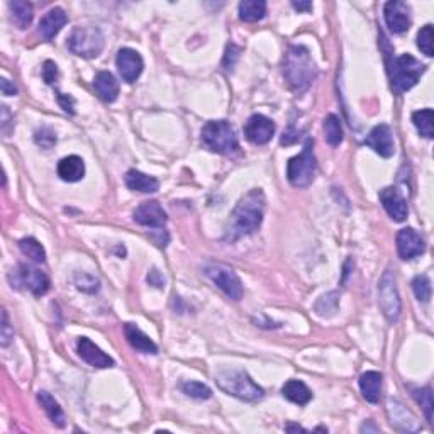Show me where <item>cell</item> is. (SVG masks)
Listing matches in <instances>:
<instances>
[{
    "mask_svg": "<svg viewBox=\"0 0 434 434\" xmlns=\"http://www.w3.org/2000/svg\"><path fill=\"white\" fill-rule=\"evenodd\" d=\"M265 193L262 188H253V190L244 193L230 216L224 239L234 243L244 236H250L258 231L263 223V216H265Z\"/></svg>",
    "mask_w": 434,
    "mask_h": 434,
    "instance_id": "obj_1",
    "label": "cell"
},
{
    "mask_svg": "<svg viewBox=\"0 0 434 434\" xmlns=\"http://www.w3.org/2000/svg\"><path fill=\"white\" fill-rule=\"evenodd\" d=\"M283 77L294 92H306L313 85L317 68L306 46H290L283 58Z\"/></svg>",
    "mask_w": 434,
    "mask_h": 434,
    "instance_id": "obj_2",
    "label": "cell"
},
{
    "mask_svg": "<svg viewBox=\"0 0 434 434\" xmlns=\"http://www.w3.org/2000/svg\"><path fill=\"white\" fill-rule=\"evenodd\" d=\"M216 384L223 392L246 402H258L265 397V390L244 370H220L216 373Z\"/></svg>",
    "mask_w": 434,
    "mask_h": 434,
    "instance_id": "obj_3",
    "label": "cell"
},
{
    "mask_svg": "<svg viewBox=\"0 0 434 434\" xmlns=\"http://www.w3.org/2000/svg\"><path fill=\"white\" fill-rule=\"evenodd\" d=\"M202 144L209 151L224 156H236L241 153L234 128L227 121H209L202 128Z\"/></svg>",
    "mask_w": 434,
    "mask_h": 434,
    "instance_id": "obj_4",
    "label": "cell"
},
{
    "mask_svg": "<svg viewBox=\"0 0 434 434\" xmlns=\"http://www.w3.org/2000/svg\"><path fill=\"white\" fill-rule=\"evenodd\" d=\"M317 161L314 155V141L307 137L301 155L290 158L287 163V179L295 188H307L315 179Z\"/></svg>",
    "mask_w": 434,
    "mask_h": 434,
    "instance_id": "obj_5",
    "label": "cell"
},
{
    "mask_svg": "<svg viewBox=\"0 0 434 434\" xmlns=\"http://www.w3.org/2000/svg\"><path fill=\"white\" fill-rule=\"evenodd\" d=\"M66 46H68V50L72 51L75 57L92 60V58H97L102 53V50H104V34L96 26L75 27L73 33L70 34Z\"/></svg>",
    "mask_w": 434,
    "mask_h": 434,
    "instance_id": "obj_6",
    "label": "cell"
},
{
    "mask_svg": "<svg viewBox=\"0 0 434 434\" xmlns=\"http://www.w3.org/2000/svg\"><path fill=\"white\" fill-rule=\"evenodd\" d=\"M426 66L412 54L405 53L394 60L392 68H390V78H392V87L397 93L407 92L414 85L419 82L421 75L424 73Z\"/></svg>",
    "mask_w": 434,
    "mask_h": 434,
    "instance_id": "obj_7",
    "label": "cell"
},
{
    "mask_svg": "<svg viewBox=\"0 0 434 434\" xmlns=\"http://www.w3.org/2000/svg\"><path fill=\"white\" fill-rule=\"evenodd\" d=\"M9 280L15 289H26L36 297H41L50 290L48 275L39 268L26 265V263H19L17 268L10 271Z\"/></svg>",
    "mask_w": 434,
    "mask_h": 434,
    "instance_id": "obj_8",
    "label": "cell"
},
{
    "mask_svg": "<svg viewBox=\"0 0 434 434\" xmlns=\"http://www.w3.org/2000/svg\"><path fill=\"white\" fill-rule=\"evenodd\" d=\"M204 274L232 301H239L243 297V283L231 267L224 263H207L204 267Z\"/></svg>",
    "mask_w": 434,
    "mask_h": 434,
    "instance_id": "obj_9",
    "label": "cell"
},
{
    "mask_svg": "<svg viewBox=\"0 0 434 434\" xmlns=\"http://www.w3.org/2000/svg\"><path fill=\"white\" fill-rule=\"evenodd\" d=\"M378 306L389 322H397L402 313V302L396 285V275L392 270H385L378 282Z\"/></svg>",
    "mask_w": 434,
    "mask_h": 434,
    "instance_id": "obj_10",
    "label": "cell"
},
{
    "mask_svg": "<svg viewBox=\"0 0 434 434\" xmlns=\"http://www.w3.org/2000/svg\"><path fill=\"white\" fill-rule=\"evenodd\" d=\"M275 134V122L268 119L263 114H253L244 124V136L253 144H267L270 143Z\"/></svg>",
    "mask_w": 434,
    "mask_h": 434,
    "instance_id": "obj_11",
    "label": "cell"
},
{
    "mask_svg": "<svg viewBox=\"0 0 434 434\" xmlns=\"http://www.w3.org/2000/svg\"><path fill=\"white\" fill-rule=\"evenodd\" d=\"M384 15L387 27L392 31L394 34H402L409 31L412 19H410V7L405 2L401 0H390L385 3Z\"/></svg>",
    "mask_w": 434,
    "mask_h": 434,
    "instance_id": "obj_12",
    "label": "cell"
},
{
    "mask_svg": "<svg viewBox=\"0 0 434 434\" xmlns=\"http://www.w3.org/2000/svg\"><path fill=\"white\" fill-rule=\"evenodd\" d=\"M117 70H119L122 80L128 82V84H134L137 78L141 77L144 68V63L141 54L136 50L131 48H122L119 50L116 58Z\"/></svg>",
    "mask_w": 434,
    "mask_h": 434,
    "instance_id": "obj_13",
    "label": "cell"
},
{
    "mask_svg": "<svg viewBox=\"0 0 434 434\" xmlns=\"http://www.w3.org/2000/svg\"><path fill=\"white\" fill-rule=\"evenodd\" d=\"M397 251L402 260H412L426 251L424 238L412 227H404L397 234Z\"/></svg>",
    "mask_w": 434,
    "mask_h": 434,
    "instance_id": "obj_14",
    "label": "cell"
},
{
    "mask_svg": "<svg viewBox=\"0 0 434 434\" xmlns=\"http://www.w3.org/2000/svg\"><path fill=\"white\" fill-rule=\"evenodd\" d=\"M134 220L141 226L151 227V230H165V224H167L168 217L167 212L163 211L160 204L156 200H151V202H144L141 204L140 207H136L134 211Z\"/></svg>",
    "mask_w": 434,
    "mask_h": 434,
    "instance_id": "obj_15",
    "label": "cell"
},
{
    "mask_svg": "<svg viewBox=\"0 0 434 434\" xmlns=\"http://www.w3.org/2000/svg\"><path fill=\"white\" fill-rule=\"evenodd\" d=\"M365 146L372 148L377 155L382 158H390L396 151V146H394V137H392V129L387 124H378L370 131L368 136L365 140Z\"/></svg>",
    "mask_w": 434,
    "mask_h": 434,
    "instance_id": "obj_16",
    "label": "cell"
},
{
    "mask_svg": "<svg viewBox=\"0 0 434 434\" xmlns=\"http://www.w3.org/2000/svg\"><path fill=\"white\" fill-rule=\"evenodd\" d=\"M380 202L384 205L385 212L392 217L396 223H404L407 219L409 209L404 195L397 187H387L380 192Z\"/></svg>",
    "mask_w": 434,
    "mask_h": 434,
    "instance_id": "obj_17",
    "label": "cell"
},
{
    "mask_svg": "<svg viewBox=\"0 0 434 434\" xmlns=\"http://www.w3.org/2000/svg\"><path fill=\"white\" fill-rule=\"evenodd\" d=\"M387 412H389L390 424H392L396 429H398V431L414 433L421 429L419 422L416 421L414 414L407 410V407H404L401 402L389 401V404H387Z\"/></svg>",
    "mask_w": 434,
    "mask_h": 434,
    "instance_id": "obj_18",
    "label": "cell"
},
{
    "mask_svg": "<svg viewBox=\"0 0 434 434\" xmlns=\"http://www.w3.org/2000/svg\"><path fill=\"white\" fill-rule=\"evenodd\" d=\"M77 351L82 360L89 363L90 366H96V368H110V366H114L112 358L98 348L96 343L90 341L89 338L78 339Z\"/></svg>",
    "mask_w": 434,
    "mask_h": 434,
    "instance_id": "obj_19",
    "label": "cell"
},
{
    "mask_svg": "<svg viewBox=\"0 0 434 434\" xmlns=\"http://www.w3.org/2000/svg\"><path fill=\"white\" fill-rule=\"evenodd\" d=\"M66 22H68V17H66L65 10L60 9V7H54L41 17L39 21V34L46 39V41H51L54 39V36H58V33L65 27Z\"/></svg>",
    "mask_w": 434,
    "mask_h": 434,
    "instance_id": "obj_20",
    "label": "cell"
},
{
    "mask_svg": "<svg viewBox=\"0 0 434 434\" xmlns=\"http://www.w3.org/2000/svg\"><path fill=\"white\" fill-rule=\"evenodd\" d=\"M124 336L128 339L129 346H131L133 350H136L137 353L143 354L158 353V346L155 345V341H153L149 336H146L143 331H141L136 324H133V322L124 324Z\"/></svg>",
    "mask_w": 434,
    "mask_h": 434,
    "instance_id": "obj_21",
    "label": "cell"
},
{
    "mask_svg": "<svg viewBox=\"0 0 434 434\" xmlns=\"http://www.w3.org/2000/svg\"><path fill=\"white\" fill-rule=\"evenodd\" d=\"M93 89H96L98 98L107 104L116 102L117 96H119V82L110 72H98L93 78Z\"/></svg>",
    "mask_w": 434,
    "mask_h": 434,
    "instance_id": "obj_22",
    "label": "cell"
},
{
    "mask_svg": "<svg viewBox=\"0 0 434 434\" xmlns=\"http://www.w3.org/2000/svg\"><path fill=\"white\" fill-rule=\"evenodd\" d=\"M58 177L63 181H68V184H75V181H80L85 177V163L80 156L72 155L60 160L58 163Z\"/></svg>",
    "mask_w": 434,
    "mask_h": 434,
    "instance_id": "obj_23",
    "label": "cell"
},
{
    "mask_svg": "<svg viewBox=\"0 0 434 434\" xmlns=\"http://www.w3.org/2000/svg\"><path fill=\"white\" fill-rule=\"evenodd\" d=\"M124 180L129 190L133 192L155 193L158 188H160V181H158L155 177H149L143 172H137V170H129V172L126 173Z\"/></svg>",
    "mask_w": 434,
    "mask_h": 434,
    "instance_id": "obj_24",
    "label": "cell"
},
{
    "mask_svg": "<svg viewBox=\"0 0 434 434\" xmlns=\"http://www.w3.org/2000/svg\"><path fill=\"white\" fill-rule=\"evenodd\" d=\"M382 377L380 372H365L360 377V390L363 394V398L370 404H377L380 401L382 394Z\"/></svg>",
    "mask_w": 434,
    "mask_h": 434,
    "instance_id": "obj_25",
    "label": "cell"
},
{
    "mask_svg": "<svg viewBox=\"0 0 434 434\" xmlns=\"http://www.w3.org/2000/svg\"><path fill=\"white\" fill-rule=\"evenodd\" d=\"M282 396L297 405H307L313 401V392L301 380H289L282 387Z\"/></svg>",
    "mask_w": 434,
    "mask_h": 434,
    "instance_id": "obj_26",
    "label": "cell"
},
{
    "mask_svg": "<svg viewBox=\"0 0 434 434\" xmlns=\"http://www.w3.org/2000/svg\"><path fill=\"white\" fill-rule=\"evenodd\" d=\"M38 401L39 404H41V407L45 409V412L48 414V417L51 419V422H53L57 428H65L66 426V417H65V412H63V409L60 407V404H58L57 401H54V397L51 396V394L48 392H39L38 394Z\"/></svg>",
    "mask_w": 434,
    "mask_h": 434,
    "instance_id": "obj_27",
    "label": "cell"
},
{
    "mask_svg": "<svg viewBox=\"0 0 434 434\" xmlns=\"http://www.w3.org/2000/svg\"><path fill=\"white\" fill-rule=\"evenodd\" d=\"M238 10L239 19L244 22L262 21L267 14V2H263V0H243Z\"/></svg>",
    "mask_w": 434,
    "mask_h": 434,
    "instance_id": "obj_28",
    "label": "cell"
},
{
    "mask_svg": "<svg viewBox=\"0 0 434 434\" xmlns=\"http://www.w3.org/2000/svg\"><path fill=\"white\" fill-rule=\"evenodd\" d=\"M412 122L416 129L426 140H431L434 136V112L433 109H421L412 114Z\"/></svg>",
    "mask_w": 434,
    "mask_h": 434,
    "instance_id": "obj_29",
    "label": "cell"
},
{
    "mask_svg": "<svg viewBox=\"0 0 434 434\" xmlns=\"http://www.w3.org/2000/svg\"><path fill=\"white\" fill-rule=\"evenodd\" d=\"M10 10H13V21L19 29H26L33 22V6L24 0H14L10 2Z\"/></svg>",
    "mask_w": 434,
    "mask_h": 434,
    "instance_id": "obj_30",
    "label": "cell"
},
{
    "mask_svg": "<svg viewBox=\"0 0 434 434\" xmlns=\"http://www.w3.org/2000/svg\"><path fill=\"white\" fill-rule=\"evenodd\" d=\"M19 250H21L22 255L27 256V258L33 260L34 263L46 262V251L38 239H34V238L21 239V241H19Z\"/></svg>",
    "mask_w": 434,
    "mask_h": 434,
    "instance_id": "obj_31",
    "label": "cell"
},
{
    "mask_svg": "<svg viewBox=\"0 0 434 434\" xmlns=\"http://www.w3.org/2000/svg\"><path fill=\"white\" fill-rule=\"evenodd\" d=\"M324 134L326 141L331 146H339L343 143V126L338 116L329 114L324 119Z\"/></svg>",
    "mask_w": 434,
    "mask_h": 434,
    "instance_id": "obj_32",
    "label": "cell"
},
{
    "mask_svg": "<svg viewBox=\"0 0 434 434\" xmlns=\"http://www.w3.org/2000/svg\"><path fill=\"white\" fill-rule=\"evenodd\" d=\"M338 307H339L338 292H329V294L322 295V297L319 299L314 309L321 317H329V315H334L338 313Z\"/></svg>",
    "mask_w": 434,
    "mask_h": 434,
    "instance_id": "obj_33",
    "label": "cell"
},
{
    "mask_svg": "<svg viewBox=\"0 0 434 434\" xmlns=\"http://www.w3.org/2000/svg\"><path fill=\"white\" fill-rule=\"evenodd\" d=\"M412 397L416 398L417 404H419L422 410H424L426 419L433 424V410H434L433 390L429 389V387H424V389H416V390H412Z\"/></svg>",
    "mask_w": 434,
    "mask_h": 434,
    "instance_id": "obj_34",
    "label": "cell"
},
{
    "mask_svg": "<svg viewBox=\"0 0 434 434\" xmlns=\"http://www.w3.org/2000/svg\"><path fill=\"white\" fill-rule=\"evenodd\" d=\"M181 390H184L185 396L197 398V401H207V398L212 397V390L207 385L200 384V382H184Z\"/></svg>",
    "mask_w": 434,
    "mask_h": 434,
    "instance_id": "obj_35",
    "label": "cell"
},
{
    "mask_svg": "<svg viewBox=\"0 0 434 434\" xmlns=\"http://www.w3.org/2000/svg\"><path fill=\"white\" fill-rule=\"evenodd\" d=\"M412 290L419 302H429V299H431V282L426 275H417L412 280Z\"/></svg>",
    "mask_w": 434,
    "mask_h": 434,
    "instance_id": "obj_36",
    "label": "cell"
},
{
    "mask_svg": "<svg viewBox=\"0 0 434 434\" xmlns=\"http://www.w3.org/2000/svg\"><path fill=\"white\" fill-rule=\"evenodd\" d=\"M417 48H419L428 58L434 57V50H433V26L431 24H426L419 31V33H417Z\"/></svg>",
    "mask_w": 434,
    "mask_h": 434,
    "instance_id": "obj_37",
    "label": "cell"
},
{
    "mask_svg": "<svg viewBox=\"0 0 434 434\" xmlns=\"http://www.w3.org/2000/svg\"><path fill=\"white\" fill-rule=\"evenodd\" d=\"M75 285H77L78 290L87 292V294H96L98 287H100V282L93 275L82 271V274L75 275Z\"/></svg>",
    "mask_w": 434,
    "mask_h": 434,
    "instance_id": "obj_38",
    "label": "cell"
},
{
    "mask_svg": "<svg viewBox=\"0 0 434 434\" xmlns=\"http://www.w3.org/2000/svg\"><path fill=\"white\" fill-rule=\"evenodd\" d=\"M34 143H36L39 148L43 149H50L57 144V133L53 131L51 128H41L34 133Z\"/></svg>",
    "mask_w": 434,
    "mask_h": 434,
    "instance_id": "obj_39",
    "label": "cell"
},
{
    "mask_svg": "<svg viewBox=\"0 0 434 434\" xmlns=\"http://www.w3.org/2000/svg\"><path fill=\"white\" fill-rule=\"evenodd\" d=\"M58 75L60 73H58L57 63L51 60L45 61V65H43V80H45L48 85H53V84H57Z\"/></svg>",
    "mask_w": 434,
    "mask_h": 434,
    "instance_id": "obj_40",
    "label": "cell"
},
{
    "mask_svg": "<svg viewBox=\"0 0 434 434\" xmlns=\"http://www.w3.org/2000/svg\"><path fill=\"white\" fill-rule=\"evenodd\" d=\"M13 338H14V331L9 324V315H7V310H2V326H0V339H2V346L9 345Z\"/></svg>",
    "mask_w": 434,
    "mask_h": 434,
    "instance_id": "obj_41",
    "label": "cell"
},
{
    "mask_svg": "<svg viewBox=\"0 0 434 434\" xmlns=\"http://www.w3.org/2000/svg\"><path fill=\"white\" fill-rule=\"evenodd\" d=\"M239 53H241V50L238 48L236 45H227L226 48V54H224V61H223V66L226 70H232V66H234L236 60L239 58Z\"/></svg>",
    "mask_w": 434,
    "mask_h": 434,
    "instance_id": "obj_42",
    "label": "cell"
},
{
    "mask_svg": "<svg viewBox=\"0 0 434 434\" xmlns=\"http://www.w3.org/2000/svg\"><path fill=\"white\" fill-rule=\"evenodd\" d=\"M57 98H58V104L61 105V109L65 110V112L68 114H75V98L72 96H66V93H61L58 92L57 93Z\"/></svg>",
    "mask_w": 434,
    "mask_h": 434,
    "instance_id": "obj_43",
    "label": "cell"
},
{
    "mask_svg": "<svg viewBox=\"0 0 434 434\" xmlns=\"http://www.w3.org/2000/svg\"><path fill=\"white\" fill-rule=\"evenodd\" d=\"M146 278H148V283H149V285L156 287V289H163L165 283H167V280H165L163 275H161L160 271L156 270V268H153V270L149 271L148 277H146Z\"/></svg>",
    "mask_w": 434,
    "mask_h": 434,
    "instance_id": "obj_44",
    "label": "cell"
},
{
    "mask_svg": "<svg viewBox=\"0 0 434 434\" xmlns=\"http://www.w3.org/2000/svg\"><path fill=\"white\" fill-rule=\"evenodd\" d=\"M0 87H2L3 96L13 97V96H15V93H17V87H15L14 84H10L7 78H2V80H0Z\"/></svg>",
    "mask_w": 434,
    "mask_h": 434,
    "instance_id": "obj_45",
    "label": "cell"
},
{
    "mask_svg": "<svg viewBox=\"0 0 434 434\" xmlns=\"http://www.w3.org/2000/svg\"><path fill=\"white\" fill-rule=\"evenodd\" d=\"M10 124V112H9V107H6L3 105L2 107V131L3 133H9V129H7V126Z\"/></svg>",
    "mask_w": 434,
    "mask_h": 434,
    "instance_id": "obj_46",
    "label": "cell"
},
{
    "mask_svg": "<svg viewBox=\"0 0 434 434\" xmlns=\"http://www.w3.org/2000/svg\"><path fill=\"white\" fill-rule=\"evenodd\" d=\"M292 7L295 10H299V13H309V10H313V3L310 2H292Z\"/></svg>",
    "mask_w": 434,
    "mask_h": 434,
    "instance_id": "obj_47",
    "label": "cell"
},
{
    "mask_svg": "<svg viewBox=\"0 0 434 434\" xmlns=\"http://www.w3.org/2000/svg\"><path fill=\"white\" fill-rule=\"evenodd\" d=\"M360 431H361V433H365V431H366V433H368V431L378 433V431H380V429H378V428H377V426H375V424H373V421H366V422H365V424H363V426H361V428H360Z\"/></svg>",
    "mask_w": 434,
    "mask_h": 434,
    "instance_id": "obj_48",
    "label": "cell"
},
{
    "mask_svg": "<svg viewBox=\"0 0 434 434\" xmlns=\"http://www.w3.org/2000/svg\"><path fill=\"white\" fill-rule=\"evenodd\" d=\"M285 431H289V433H307L306 429L302 428V426H297V424H287Z\"/></svg>",
    "mask_w": 434,
    "mask_h": 434,
    "instance_id": "obj_49",
    "label": "cell"
}]
</instances>
